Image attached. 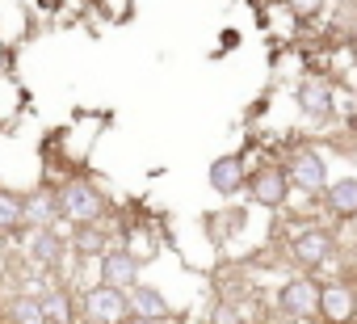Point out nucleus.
<instances>
[{
    "instance_id": "f257e3e1",
    "label": "nucleus",
    "mask_w": 357,
    "mask_h": 324,
    "mask_svg": "<svg viewBox=\"0 0 357 324\" xmlns=\"http://www.w3.org/2000/svg\"><path fill=\"white\" fill-rule=\"evenodd\" d=\"M286 177H290V186L303 190L307 198H319V194L328 190V182H332V169H328L324 147H315V143H294V147L286 152Z\"/></svg>"
},
{
    "instance_id": "f03ea898",
    "label": "nucleus",
    "mask_w": 357,
    "mask_h": 324,
    "mask_svg": "<svg viewBox=\"0 0 357 324\" xmlns=\"http://www.w3.org/2000/svg\"><path fill=\"white\" fill-rule=\"evenodd\" d=\"M55 198H59V219H68V223H97V219H105V207H109L105 190L89 177H68L55 190Z\"/></svg>"
},
{
    "instance_id": "7ed1b4c3",
    "label": "nucleus",
    "mask_w": 357,
    "mask_h": 324,
    "mask_svg": "<svg viewBox=\"0 0 357 324\" xmlns=\"http://www.w3.org/2000/svg\"><path fill=\"white\" fill-rule=\"evenodd\" d=\"M80 311L89 324H126L130 320V295L109 282H93L80 295Z\"/></svg>"
},
{
    "instance_id": "20e7f679",
    "label": "nucleus",
    "mask_w": 357,
    "mask_h": 324,
    "mask_svg": "<svg viewBox=\"0 0 357 324\" xmlns=\"http://www.w3.org/2000/svg\"><path fill=\"white\" fill-rule=\"evenodd\" d=\"M278 311H282L286 320H298V324L315 320V316H319V282H315L307 270L294 274V278H286V282L278 286Z\"/></svg>"
},
{
    "instance_id": "39448f33",
    "label": "nucleus",
    "mask_w": 357,
    "mask_h": 324,
    "mask_svg": "<svg viewBox=\"0 0 357 324\" xmlns=\"http://www.w3.org/2000/svg\"><path fill=\"white\" fill-rule=\"evenodd\" d=\"M248 198L257 202V207H265V211H282L286 202H290V194H294V186H290V177H286V165H261L252 177H248Z\"/></svg>"
},
{
    "instance_id": "423d86ee",
    "label": "nucleus",
    "mask_w": 357,
    "mask_h": 324,
    "mask_svg": "<svg viewBox=\"0 0 357 324\" xmlns=\"http://www.w3.org/2000/svg\"><path fill=\"white\" fill-rule=\"evenodd\" d=\"M139 274H143V261L135 257V249L130 244H105V253L97 257V282H109V286H122V290H130L135 282H139Z\"/></svg>"
},
{
    "instance_id": "0eeeda50",
    "label": "nucleus",
    "mask_w": 357,
    "mask_h": 324,
    "mask_svg": "<svg viewBox=\"0 0 357 324\" xmlns=\"http://www.w3.org/2000/svg\"><path fill=\"white\" fill-rule=\"evenodd\" d=\"M68 240L59 228H26V261L38 270H59L68 257Z\"/></svg>"
},
{
    "instance_id": "6e6552de",
    "label": "nucleus",
    "mask_w": 357,
    "mask_h": 324,
    "mask_svg": "<svg viewBox=\"0 0 357 324\" xmlns=\"http://www.w3.org/2000/svg\"><path fill=\"white\" fill-rule=\"evenodd\" d=\"M319 320L324 324H353L357 320V286L344 278L319 282Z\"/></svg>"
},
{
    "instance_id": "1a4fd4ad",
    "label": "nucleus",
    "mask_w": 357,
    "mask_h": 324,
    "mask_svg": "<svg viewBox=\"0 0 357 324\" xmlns=\"http://www.w3.org/2000/svg\"><path fill=\"white\" fill-rule=\"evenodd\" d=\"M290 257L303 265V270H319L336 257V236L328 228H303L294 240H290Z\"/></svg>"
},
{
    "instance_id": "9d476101",
    "label": "nucleus",
    "mask_w": 357,
    "mask_h": 324,
    "mask_svg": "<svg viewBox=\"0 0 357 324\" xmlns=\"http://www.w3.org/2000/svg\"><path fill=\"white\" fill-rule=\"evenodd\" d=\"M206 182L219 198H236L244 186H248V169H244V156L240 152H223L211 160V169H206Z\"/></svg>"
},
{
    "instance_id": "9b49d317",
    "label": "nucleus",
    "mask_w": 357,
    "mask_h": 324,
    "mask_svg": "<svg viewBox=\"0 0 357 324\" xmlns=\"http://www.w3.org/2000/svg\"><path fill=\"white\" fill-rule=\"evenodd\" d=\"M294 97H298V110H303L307 118H315V122H328V118L336 114V89H332V80H324V76H303Z\"/></svg>"
},
{
    "instance_id": "f8f14e48",
    "label": "nucleus",
    "mask_w": 357,
    "mask_h": 324,
    "mask_svg": "<svg viewBox=\"0 0 357 324\" xmlns=\"http://www.w3.org/2000/svg\"><path fill=\"white\" fill-rule=\"evenodd\" d=\"M126 295H130V320H155V324L172 320V303H168V295H164L160 286L135 282Z\"/></svg>"
},
{
    "instance_id": "ddd939ff",
    "label": "nucleus",
    "mask_w": 357,
    "mask_h": 324,
    "mask_svg": "<svg viewBox=\"0 0 357 324\" xmlns=\"http://www.w3.org/2000/svg\"><path fill=\"white\" fill-rule=\"evenodd\" d=\"M22 202H26V228H59V223H63V219H59V198H55L51 186L30 190Z\"/></svg>"
},
{
    "instance_id": "4468645a",
    "label": "nucleus",
    "mask_w": 357,
    "mask_h": 324,
    "mask_svg": "<svg viewBox=\"0 0 357 324\" xmlns=\"http://www.w3.org/2000/svg\"><path fill=\"white\" fill-rule=\"evenodd\" d=\"M38 303H43L47 324H76V299H72L68 282H47L43 295H38Z\"/></svg>"
},
{
    "instance_id": "2eb2a0df",
    "label": "nucleus",
    "mask_w": 357,
    "mask_h": 324,
    "mask_svg": "<svg viewBox=\"0 0 357 324\" xmlns=\"http://www.w3.org/2000/svg\"><path fill=\"white\" fill-rule=\"evenodd\" d=\"M105 244H109V232L101 228V219H97V223H76L72 236H68V249H72V257H80V261H97V257L105 253Z\"/></svg>"
},
{
    "instance_id": "dca6fc26",
    "label": "nucleus",
    "mask_w": 357,
    "mask_h": 324,
    "mask_svg": "<svg viewBox=\"0 0 357 324\" xmlns=\"http://www.w3.org/2000/svg\"><path fill=\"white\" fill-rule=\"evenodd\" d=\"M332 219H357V177H336L319 194Z\"/></svg>"
},
{
    "instance_id": "f3484780",
    "label": "nucleus",
    "mask_w": 357,
    "mask_h": 324,
    "mask_svg": "<svg viewBox=\"0 0 357 324\" xmlns=\"http://www.w3.org/2000/svg\"><path fill=\"white\" fill-rule=\"evenodd\" d=\"M17 232H26V202L22 194L0 186V236H17Z\"/></svg>"
},
{
    "instance_id": "a211bd4d",
    "label": "nucleus",
    "mask_w": 357,
    "mask_h": 324,
    "mask_svg": "<svg viewBox=\"0 0 357 324\" xmlns=\"http://www.w3.org/2000/svg\"><path fill=\"white\" fill-rule=\"evenodd\" d=\"M5 316H9V324H47L43 303H38V295H30V290L13 295V299H9V307H5Z\"/></svg>"
},
{
    "instance_id": "6ab92c4d",
    "label": "nucleus",
    "mask_w": 357,
    "mask_h": 324,
    "mask_svg": "<svg viewBox=\"0 0 357 324\" xmlns=\"http://www.w3.org/2000/svg\"><path fill=\"white\" fill-rule=\"evenodd\" d=\"M211 324H244V316H240V307L231 299H219L211 307Z\"/></svg>"
},
{
    "instance_id": "aec40b11",
    "label": "nucleus",
    "mask_w": 357,
    "mask_h": 324,
    "mask_svg": "<svg viewBox=\"0 0 357 324\" xmlns=\"http://www.w3.org/2000/svg\"><path fill=\"white\" fill-rule=\"evenodd\" d=\"M324 5H328V0H286V9H290L294 17H303V22H307V17H319Z\"/></svg>"
},
{
    "instance_id": "412c9836",
    "label": "nucleus",
    "mask_w": 357,
    "mask_h": 324,
    "mask_svg": "<svg viewBox=\"0 0 357 324\" xmlns=\"http://www.w3.org/2000/svg\"><path fill=\"white\" fill-rule=\"evenodd\" d=\"M353 324H357V320H353Z\"/></svg>"
}]
</instances>
